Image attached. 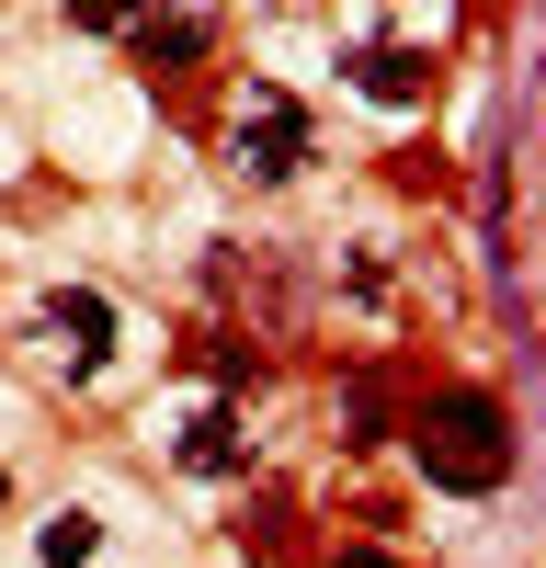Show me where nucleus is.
<instances>
[{
    "mask_svg": "<svg viewBox=\"0 0 546 568\" xmlns=\"http://www.w3.org/2000/svg\"><path fill=\"white\" fill-rule=\"evenodd\" d=\"M34 353L58 364V375H91V364L114 353V307L80 296V284H69V296H46V307H34Z\"/></svg>",
    "mask_w": 546,
    "mask_h": 568,
    "instance_id": "nucleus-1",
    "label": "nucleus"
},
{
    "mask_svg": "<svg viewBox=\"0 0 546 568\" xmlns=\"http://www.w3.org/2000/svg\"><path fill=\"white\" fill-rule=\"evenodd\" d=\"M501 455H513V444H501V420L467 398V409H433V478H455V489H489L501 478Z\"/></svg>",
    "mask_w": 546,
    "mask_h": 568,
    "instance_id": "nucleus-2",
    "label": "nucleus"
},
{
    "mask_svg": "<svg viewBox=\"0 0 546 568\" xmlns=\"http://www.w3.org/2000/svg\"><path fill=\"white\" fill-rule=\"evenodd\" d=\"M296 149H307V114L296 103H251V125H240V171L262 182V171H296Z\"/></svg>",
    "mask_w": 546,
    "mask_h": 568,
    "instance_id": "nucleus-3",
    "label": "nucleus"
},
{
    "mask_svg": "<svg viewBox=\"0 0 546 568\" xmlns=\"http://www.w3.org/2000/svg\"><path fill=\"white\" fill-rule=\"evenodd\" d=\"M182 455H194V466H240V420H228V409H194Z\"/></svg>",
    "mask_w": 546,
    "mask_h": 568,
    "instance_id": "nucleus-4",
    "label": "nucleus"
},
{
    "mask_svg": "<svg viewBox=\"0 0 546 568\" xmlns=\"http://www.w3.org/2000/svg\"><path fill=\"white\" fill-rule=\"evenodd\" d=\"M69 23H103L114 34V23H136V0H69Z\"/></svg>",
    "mask_w": 546,
    "mask_h": 568,
    "instance_id": "nucleus-5",
    "label": "nucleus"
},
{
    "mask_svg": "<svg viewBox=\"0 0 546 568\" xmlns=\"http://www.w3.org/2000/svg\"><path fill=\"white\" fill-rule=\"evenodd\" d=\"M80 546H91V524H58L46 535V568H80Z\"/></svg>",
    "mask_w": 546,
    "mask_h": 568,
    "instance_id": "nucleus-6",
    "label": "nucleus"
},
{
    "mask_svg": "<svg viewBox=\"0 0 546 568\" xmlns=\"http://www.w3.org/2000/svg\"><path fill=\"white\" fill-rule=\"evenodd\" d=\"M353 568H387V557H353Z\"/></svg>",
    "mask_w": 546,
    "mask_h": 568,
    "instance_id": "nucleus-7",
    "label": "nucleus"
}]
</instances>
